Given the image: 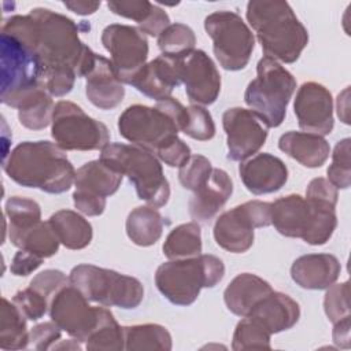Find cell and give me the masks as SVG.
I'll list each match as a JSON object with an SVG mask.
<instances>
[{
    "label": "cell",
    "instance_id": "1",
    "mask_svg": "<svg viewBox=\"0 0 351 351\" xmlns=\"http://www.w3.org/2000/svg\"><path fill=\"white\" fill-rule=\"evenodd\" d=\"M1 33L27 45L40 59L43 70L70 67L78 78L93 69L96 56L80 38L78 25L66 15L37 7L27 15H14L4 21Z\"/></svg>",
    "mask_w": 351,
    "mask_h": 351
},
{
    "label": "cell",
    "instance_id": "2",
    "mask_svg": "<svg viewBox=\"0 0 351 351\" xmlns=\"http://www.w3.org/2000/svg\"><path fill=\"white\" fill-rule=\"evenodd\" d=\"M3 170L16 184L47 193L67 192L75 180L64 149L47 140L18 144L3 159Z\"/></svg>",
    "mask_w": 351,
    "mask_h": 351
},
{
    "label": "cell",
    "instance_id": "3",
    "mask_svg": "<svg viewBox=\"0 0 351 351\" xmlns=\"http://www.w3.org/2000/svg\"><path fill=\"white\" fill-rule=\"evenodd\" d=\"M245 16L261 43L265 56L277 62H296L308 44L307 29L287 1H248Z\"/></svg>",
    "mask_w": 351,
    "mask_h": 351
},
{
    "label": "cell",
    "instance_id": "4",
    "mask_svg": "<svg viewBox=\"0 0 351 351\" xmlns=\"http://www.w3.org/2000/svg\"><path fill=\"white\" fill-rule=\"evenodd\" d=\"M100 160L126 176L148 206L159 208L169 202L170 184L155 154L134 144L108 143L100 149Z\"/></svg>",
    "mask_w": 351,
    "mask_h": 351
},
{
    "label": "cell",
    "instance_id": "5",
    "mask_svg": "<svg viewBox=\"0 0 351 351\" xmlns=\"http://www.w3.org/2000/svg\"><path fill=\"white\" fill-rule=\"evenodd\" d=\"M225 276L223 262L210 254L170 259L155 273L158 291L173 304H192L203 288L215 287Z\"/></svg>",
    "mask_w": 351,
    "mask_h": 351
},
{
    "label": "cell",
    "instance_id": "6",
    "mask_svg": "<svg viewBox=\"0 0 351 351\" xmlns=\"http://www.w3.org/2000/svg\"><path fill=\"white\" fill-rule=\"evenodd\" d=\"M295 89V77L277 60L263 56L256 64V77L245 88L244 101L266 128H277L285 119Z\"/></svg>",
    "mask_w": 351,
    "mask_h": 351
},
{
    "label": "cell",
    "instance_id": "7",
    "mask_svg": "<svg viewBox=\"0 0 351 351\" xmlns=\"http://www.w3.org/2000/svg\"><path fill=\"white\" fill-rule=\"evenodd\" d=\"M1 103L19 108L36 90L43 88V64L23 43L1 33Z\"/></svg>",
    "mask_w": 351,
    "mask_h": 351
},
{
    "label": "cell",
    "instance_id": "8",
    "mask_svg": "<svg viewBox=\"0 0 351 351\" xmlns=\"http://www.w3.org/2000/svg\"><path fill=\"white\" fill-rule=\"evenodd\" d=\"M69 280L88 300L106 307L130 310L138 307L144 299L143 284L136 277L111 269L81 263L71 269Z\"/></svg>",
    "mask_w": 351,
    "mask_h": 351
},
{
    "label": "cell",
    "instance_id": "9",
    "mask_svg": "<svg viewBox=\"0 0 351 351\" xmlns=\"http://www.w3.org/2000/svg\"><path fill=\"white\" fill-rule=\"evenodd\" d=\"M204 29L213 40V52L222 69L237 71L248 64L255 37L239 14L215 11L206 16Z\"/></svg>",
    "mask_w": 351,
    "mask_h": 351
},
{
    "label": "cell",
    "instance_id": "10",
    "mask_svg": "<svg viewBox=\"0 0 351 351\" xmlns=\"http://www.w3.org/2000/svg\"><path fill=\"white\" fill-rule=\"evenodd\" d=\"M51 136L64 151L103 149L110 141L107 126L69 100H59L55 104Z\"/></svg>",
    "mask_w": 351,
    "mask_h": 351
},
{
    "label": "cell",
    "instance_id": "11",
    "mask_svg": "<svg viewBox=\"0 0 351 351\" xmlns=\"http://www.w3.org/2000/svg\"><path fill=\"white\" fill-rule=\"evenodd\" d=\"M119 134L132 144L152 154L178 137V126L171 115L160 106H129L118 118Z\"/></svg>",
    "mask_w": 351,
    "mask_h": 351
},
{
    "label": "cell",
    "instance_id": "12",
    "mask_svg": "<svg viewBox=\"0 0 351 351\" xmlns=\"http://www.w3.org/2000/svg\"><path fill=\"white\" fill-rule=\"evenodd\" d=\"M271 225V203L250 200L222 213L213 229L215 243L225 251L241 254L248 251L256 228Z\"/></svg>",
    "mask_w": 351,
    "mask_h": 351
},
{
    "label": "cell",
    "instance_id": "13",
    "mask_svg": "<svg viewBox=\"0 0 351 351\" xmlns=\"http://www.w3.org/2000/svg\"><path fill=\"white\" fill-rule=\"evenodd\" d=\"M100 40L110 52L119 80L130 85L136 74L147 64L149 48L145 34L138 27L112 23L103 29Z\"/></svg>",
    "mask_w": 351,
    "mask_h": 351
},
{
    "label": "cell",
    "instance_id": "14",
    "mask_svg": "<svg viewBox=\"0 0 351 351\" xmlns=\"http://www.w3.org/2000/svg\"><path fill=\"white\" fill-rule=\"evenodd\" d=\"M89 300L73 284L60 288L49 303L51 319L69 336L85 343L95 330L101 307L89 306Z\"/></svg>",
    "mask_w": 351,
    "mask_h": 351
},
{
    "label": "cell",
    "instance_id": "15",
    "mask_svg": "<svg viewBox=\"0 0 351 351\" xmlns=\"http://www.w3.org/2000/svg\"><path fill=\"white\" fill-rule=\"evenodd\" d=\"M180 82L192 104H213L221 92V75L213 59L202 49L174 58Z\"/></svg>",
    "mask_w": 351,
    "mask_h": 351
},
{
    "label": "cell",
    "instance_id": "16",
    "mask_svg": "<svg viewBox=\"0 0 351 351\" xmlns=\"http://www.w3.org/2000/svg\"><path fill=\"white\" fill-rule=\"evenodd\" d=\"M226 134L228 159L243 162L254 156L266 143L267 129L259 118L247 108L232 107L222 115Z\"/></svg>",
    "mask_w": 351,
    "mask_h": 351
},
{
    "label": "cell",
    "instance_id": "17",
    "mask_svg": "<svg viewBox=\"0 0 351 351\" xmlns=\"http://www.w3.org/2000/svg\"><path fill=\"white\" fill-rule=\"evenodd\" d=\"M293 111L303 132L322 137L332 133L335 125L333 99L322 84L314 81L302 84L296 92Z\"/></svg>",
    "mask_w": 351,
    "mask_h": 351
},
{
    "label": "cell",
    "instance_id": "18",
    "mask_svg": "<svg viewBox=\"0 0 351 351\" xmlns=\"http://www.w3.org/2000/svg\"><path fill=\"white\" fill-rule=\"evenodd\" d=\"M239 174L244 186L252 195L277 192L288 181V169L285 163L267 152L256 154L240 162Z\"/></svg>",
    "mask_w": 351,
    "mask_h": 351
},
{
    "label": "cell",
    "instance_id": "19",
    "mask_svg": "<svg viewBox=\"0 0 351 351\" xmlns=\"http://www.w3.org/2000/svg\"><path fill=\"white\" fill-rule=\"evenodd\" d=\"M232 193L233 182L229 174L222 169H213L208 178L193 192L188 203L192 219L208 222L225 206Z\"/></svg>",
    "mask_w": 351,
    "mask_h": 351
},
{
    "label": "cell",
    "instance_id": "20",
    "mask_svg": "<svg viewBox=\"0 0 351 351\" xmlns=\"http://www.w3.org/2000/svg\"><path fill=\"white\" fill-rule=\"evenodd\" d=\"M85 78V93L95 107L100 110H112L123 100V82L119 80L111 60L104 56H96L95 66Z\"/></svg>",
    "mask_w": 351,
    "mask_h": 351
},
{
    "label": "cell",
    "instance_id": "21",
    "mask_svg": "<svg viewBox=\"0 0 351 351\" xmlns=\"http://www.w3.org/2000/svg\"><path fill=\"white\" fill-rule=\"evenodd\" d=\"M341 265L332 254H307L296 258L291 266V277L303 289L321 291L335 284Z\"/></svg>",
    "mask_w": 351,
    "mask_h": 351
},
{
    "label": "cell",
    "instance_id": "22",
    "mask_svg": "<svg viewBox=\"0 0 351 351\" xmlns=\"http://www.w3.org/2000/svg\"><path fill=\"white\" fill-rule=\"evenodd\" d=\"M180 84L176 59L166 55L148 62L130 82L138 92L156 101L170 97Z\"/></svg>",
    "mask_w": 351,
    "mask_h": 351
},
{
    "label": "cell",
    "instance_id": "23",
    "mask_svg": "<svg viewBox=\"0 0 351 351\" xmlns=\"http://www.w3.org/2000/svg\"><path fill=\"white\" fill-rule=\"evenodd\" d=\"M270 335L291 329L300 318V307L296 300L282 292L271 291L250 313Z\"/></svg>",
    "mask_w": 351,
    "mask_h": 351
},
{
    "label": "cell",
    "instance_id": "24",
    "mask_svg": "<svg viewBox=\"0 0 351 351\" xmlns=\"http://www.w3.org/2000/svg\"><path fill=\"white\" fill-rule=\"evenodd\" d=\"M271 285L252 273L236 276L223 291V302L230 313L239 317H248L252 308L270 292Z\"/></svg>",
    "mask_w": 351,
    "mask_h": 351
},
{
    "label": "cell",
    "instance_id": "25",
    "mask_svg": "<svg viewBox=\"0 0 351 351\" xmlns=\"http://www.w3.org/2000/svg\"><path fill=\"white\" fill-rule=\"evenodd\" d=\"M278 148L308 169L325 165L330 152L329 143L322 136L295 130H289L280 137Z\"/></svg>",
    "mask_w": 351,
    "mask_h": 351
},
{
    "label": "cell",
    "instance_id": "26",
    "mask_svg": "<svg viewBox=\"0 0 351 351\" xmlns=\"http://www.w3.org/2000/svg\"><path fill=\"white\" fill-rule=\"evenodd\" d=\"M122 178L121 173L108 167L100 159L90 160L75 171L74 192L96 199H107L119 189Z\"/></svg>",
    "mask_w": 351,
    "mask_h": 351
},
{
    "label": "cell",
    "instance_id": "27",
    "mask_svg": "<svg viewBox=\"0 0 351 351\" xmlns=\"http://www.w3.org/2000/svg\"><path fill=\"white\" fill-rule=\"evenodd\" d=\"M310 219V207L296 193L282 196L271 203V225L285 237L302 239Z\"/></svg>",
    "mask_w": 351,
    "mask_h": 351
},
{
    "label": "cell",
    "instance_id": "28",
    "mask_svg": "<svg viewBox=\"0 0 351 351\" xmlns=\"http://www.w3.org/2000/svg\"><path fill=\"white\" fill-rule=\"evenodd\" d=\"M107 7L115 15L137 22L138 29L144 34H149L152 37H159V34L170 25L167 12L147 0H111L107 1Z\"/></svg>",
    "mask_w": 351,
    "mask_h": 351
},
{
    "label": "cell",
    "instance_id": "29",
    "mask_svg": "<svg viewBox=\"0 0 351 351\" xmlns=\"http://www.w3.org/2000/svg\"><path fill=\"white\" fill-rule=\"evenodd\" d=\"M48 221L60 244L66 248L82 250L90 244L93 237L92 225L77 211L59 210L53 213Z\"/></svg>",
    "mask_w": 351,
    "mask_h": 351
},
{
    "label": "cell",
    "instance_id": "30",
    "mask_svg": "<svg viewBox=\"0 0 351 351\" xmlns=\"http://www.w3.org/2000/svg\"><path fill=\"white\" fill-rule=\"evenodd\" d=\"M165 219L162 214L151 206L133 208L126 218V234L138 247L154 245L163 233Z\"/></svg>",
    "mask_w": 351,
    "mask_h": 351
},
{
    "label": "cell",
    "instance_id": "31",
    "mask_svg": "<svg viewBox=\"0 0 351 351\" xmlns=\"http://www.w3.org/2000/svg\"><path fill=\"white\" fill-rule=\"evenodd\" d=\"M8 237L16 248L32 252L43 259L53 256L60 244L49 221H40L26 229L8 232Z\"/></svg>",
    "mask_w": 351,
    "mask_h": 351
},
{
    "label": "cell",
    "instance_id": "32",
    "mask_svg": "<svg viewBox=\"0 0 351 351\" xmlns=\"http://www.w3.org/2000/svg\"><path fill=\"white\" fill-rule=\"evenodd\" d=\"M26 317L14 304V302L1 299L0 318V348L3 350H23L30 344Z\"/></svg>",
    "mask_w": 351,
    "mask_h": 351
},
{
    "label": "cell",
    "instance_id": "33",
    "mask_svg": "<svg viewBox=\"0 0 351 351\" xmlns=\"http://www.w3.org/2000/svg\"><path fill=\"white\" fill-rule=\"evenodd\" d=\"M162 251L169 259L197 256L202 252V230L196 221L176 226L166 237Z\"/></svg>",
    "mask_w": 351,
    "mask_h": 351
},
{
    "label": "cell",
    "instance_id": "34",
    "mask_svg": "<svg viewBox=\"0 0 351 351\" xmlns=\"http://www.w3.org/2000/svg\"><path fill=\"white\" fill-rule=\"evenodd\" d=\"M173 347L171 335L158 324L123 326V350H165Z\"/></svg>",
    "mask_w": 351,
    "mask_h": 351
},
{
    "label": "cell",
    "instance_id": "35",
    "mask_svg": "<svg viewBox=\"0 0 351 351\" xmlns=\"http://www.w3.org/2000/svg\"><path fill=\"white\" fill-rule=\"evenodd\" d=\"M176 119L180 132L193 140L207 141L215 136V123L213 117L203 106L192 104L185 107L178 103L176 108Z\"/></svg>",
    "mask_w": 351,
    "mask_h": 351
},
{
    "label": "cell",
    "instance_id": "36",
    "mask_svg": "<svg viewBox=\"0 0 351 351\" xmlns=\"http://www.w3.org/2000/svg\"><path fill=\"white\" fill-rule=\"evenodd\" d=\"M306 202L310 207V219L302 240L310 245H324L329 241L337 226L336 206L308 200Z\"/></svg>",
    "mask_w": 351,
    "mask_h": 351
},
{
    "label": "cell",
    "instance_id": "37",
    "mask_svg": "<svg viewBox=\"0 0 351 351\" xmlns=\"http://www.w3.org/2000/svg\"><path fill=\"white\" fill-rule=\"evenodd\" d=\"M53 108L52 96L43 86L18 108L19 123L30 130L45 129L52 122Z\"/></svg>",
    "mask_w": 351,
    "mask_h": 351
},
{
    "label": "cell",
    "instance_id": "38",
    "mask_svg": "<svg viewBox=\"0 0 351 351\" xmlns=\"http://www.w3.org/2000/svg\"><path fill=\"white\" fill-rule=\"evenodd\" d=\"M86 350H123V326L114 318L112 313L101 307L99 322L85 341Z\"/></svg>",
    "mask_w": 351,
    "mask_h": 351
},
{
    "label": "cell",
    "instance_id": "39",
    "mask_svg": "<svg viewBox=\"0 0 351 351\" xmlns=\"http://www.w3.org/2000/svg\"><path fill=\"white\" fill-rule=\"evenodd\" d=\"M196 37L193 30L184 23H170L158 37L162 55L180 58L195 49Z\"/></svg>",
    "mask_w": 351,
    "mask_h": 351
},
{
    "label": "cell",
    "instance_id": "40",
    "mask_svg": "<svg viewBox=\"0 0 351 351\" xmlns=\"http://www.w3.org/2000/svg\"><path fill=\"white\" fill-rule=\"evenodd\" d=\"M270 333L254 318L243 317L241 321L236 325L232 339V348L234 351L243 350H269Z\"/></svg>",
    "mask_w": 351,
    "mask_h": 351
},
{
    "label": "cell",
    "instance_id": "41",
    "mask_svg": "<svg viewBox=\"0 0 351 351\" xmlns=\"http://www.w3.org/2000/svg\"><path fill=\"white\" fill-rule=\"evenodd\" d=\"M4 210L8 221V232L26 229L41 221L40 204L29 197L11 196L5 202Z\"/></svg>",
    "mask_w": 351,
    "mask_h": 351
},
{
    "label": "cell",
    "instance_id": "42",
    "mask_svg": "<svg viewBox=\"0 0 351 351\" xmlns=\"http://www.w3.org/2000/svg\"><path fill=\"white\" fill-rule=\"evenodd\" d=\"M350 144L348 137L340 140L332 154V163L326 170L328 181L336 189H347L351 184V158H350Z\"/></svg>",
    "mask_w": 351,
    "mask_h": 351
},
{
    "label": "cell",
    "instance_id": "43",
    "mask_svg": "<svg viewBox=\"0 0 351 351\" xmlns=\"http://www.w3.org/2000/svg\"><path fill=\"white\" fill-rule=\"evenodd\" d=\"M213 166L211 162L203 155H191V158L178 167V180L180 184L188 189L195 192L211 174Z\"/></svg>",
    "mask_w": 351,
    "mask_h": 351
},
{
    "label": "cell",
    "instance_id": "44",
    "mask_svg": "<svg viewBox=\"0 0 351 351\" xmlns=\"http://www.w3.org/2000/svg\"><path fill=\"white\" fill-rule=\"evenodd\" d=\"M348 295V281L341 284H332L329 288H326L324 298V311L332 324L350 317Z\"/></svg>",
    "mask_w": 351,
    "mask_h": 351
},
{
    "label": "cell",
    "instance_id": "45",
    "mask_svg": "<svg viewBox=\"0 0 351 351\" xmlns=\"http://www.w3.org/2000/svg\"><path fill=\"white\" fill-rule=\"evenodd\" d=\"M14 304L21 310V313L30 321H37L43 318L49 310L51 300L43 296L40 292L27 287L18 291L12 298Z\"/></svg>",
    "mask_w": 351,
    "mask_h": 351
},
{
    "label": "cell",
    "instance_id": "46",
    "mask_svg": "<svg viewBox=\"0 0 351 351\" xmlns=\"http://www.w3.org/2000/svg\"><path fill=\"white\" fill-rule=\"evenodd\" d=\"M77 74L70 67H53L43 70V85L51 96L62 97L71 92Z\"/></svg>",
    "mask_w": 351,
    "mask_h": 351
},
{
    "label": "cell",
    "instance_id": "47",
    "mask_svg": "<svg viewBox=\"0 0 351 351\" xmlns=\"http://www.w3.org/2000/svg\"><path fill=\"white\" fill-rule=\"evenodd\" d=\"M70 282L69 277H66V274L60 270L56 269H47L40 271L29 284V287H32L33 289H36L37 292H40L43 296H45L47 299H52L53 295L63 288L64 285H67Z\"/></svg>",
    "mask_w": 351,
    "mask_h": 351
},
{
    "label": "cell",
    "instance_id": "48",
    "mask_svg": "<svg viewBox=\"0 0 351 351\" xmlns=\"http://www.w3.org/2000/svg\"><path fill=\"white\" fill-rule=\"evenodd\" d=\"M60 337L62 329L51 319L49 322H41L32 328L29 332V346L34 350H55Z\"/></svg>",
    "mask_w": 351,
    "mask_h": 351
},
{
    "label": "cell",
    "instance_id": "49",
    "mask_svg": "<svg viewBox=\"0 0 351 351\" xmlns=\"http://www.w3.org/2000/svg\"><path fill=\"white\" fill-rule=\"evenodd\" d=\"M337 197V189L326 178L317 177L308 182L304 199L308 202H318L336 206Z\"/></svg>",
    "mask_w": 351,
    "mask_h": 351
},
{
    "label": "cell",
    "instance_id": "50",
    "mask_svg": "<svg viewBox=\"0 0 351 351\" xmlns=\"http://www.w3.org/2000/svg\"><path fill=\"white\" fill-rule=\"evenodd\" d=\"M156 158L170 167H181L191 158V148L184 140L177 137L174 141L163 147L156 154Z\"/></svg>",
    "mask_w": 351,
    "mask_h": 351
},
{
    "label": "cell",
    "instance_id": "51",
    "mask_svg": "<svg viewBox=\"0 0 351 351\" xmlns=\"http://www.w3.org/2000/svg\"><path fill=\"white\" fill-rule=\"evenodd\" d=\"M43 258L23 251V250H18V252L14 255L12 261H11V266L10 270L14 276L18 277H26L29 274H32L34 270H37L41 263H43Z\"/></svg>",
    "mask_w": 351,
    "mask_h": 351
},
{
    "label": "cell",
    "instance_id": "52",
    "mask_svg": "<svg viewBox=\"0 0 351 351\" xmlns=\"http://www.w3.org/2000/svg\"><path fill=\"white\" fill-rule=\"evenodd\" d=\"M333 343L344 350H348L351 343H350V317L337 321L333 324V332H332Z\"/></svg>",
    "mask_w": 351,
    "mask_h": 351
},
{
    "label": "cell",
    "instance_id": "53",
    "mask_svg": "<svg viewBox=\"0 0 351 351\" xmlns=\"http://www.w3.org/2000/svg\"><path fill=\"white\" fill-rule=\"evenodd\" d=\"M64 7L69 8L70 11H73L77 15H92L95 14L99 7H100V1H80V0H71V1H63Z\"/></svg>",
    "mask_w": 351,
    "mask_h": 351
},
{
    "label": "cell",
    "instance_id": "54",
    "mask_svg": "<svg viewBox=\"0 0 351 351\" xmlns=\"http://www.w3.org/2000/svg\"><path fill=\"white\" fill-rule=\"evenodd\" d=\"M336 106L340 121H343L346 125H350V86L337 95Z\"/></svg>",
    "mask_w": 351,
    "mask_h": 351
}]
</instances>
